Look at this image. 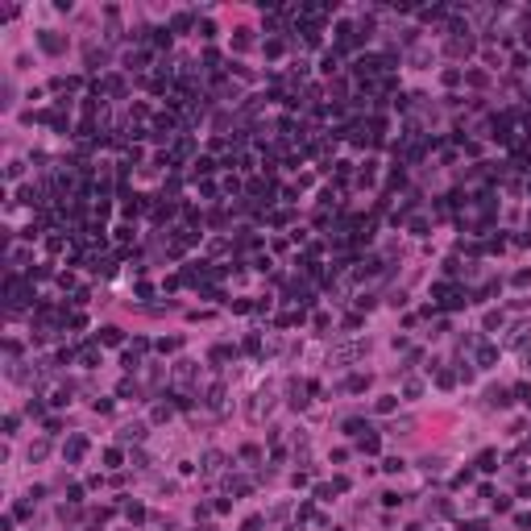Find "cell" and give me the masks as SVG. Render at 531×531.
<instances>
[{
    "label": "cell",
    "mask_w": 531,
    "mask_h": 531,
    "mask_svg": "<svg viewBox=\"0 0 531 531\" xmlns=\"http://www.w3.org/2000/svg\"><path fill=\"white\" fill-rule=\"evenodd\" d=\"M66 457L79 461V457H83V440H71V444H66Z\"/></svg>",
    "instance_id": "1"
},
{
    "label": "cell",
    "mask_w": 531,
    "mask_h": 531,
    "mask_svg": "<svg viewBox=\"0 0 531 531\" xmlns=\"http://www.w3.org/2000/svg\"><path fill=\"white\" fill-rule=\"evenodd\" d=\"M203 469L216 473V469H220V452H208V457H203Z\"/></svg>",
    "instance_id": "2"
}]
</instances>
